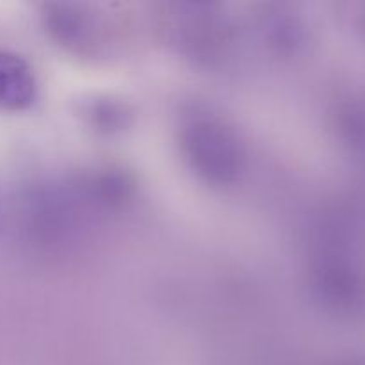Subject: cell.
Wrapping results in <instances>:
<instances>
[{
  "mask_svg": "<svg viewBox=\"0 0 365 365\" xmlns=\"http://www.w3.org/2000/svg\"><path fill=\"white\" fill-rule=\"evenodd\" d=\"M180 145L192 171L209 184H232L245 170V143L217 114L203 110L189 114L182 125Z\"/></svg>",
  "mask_w": 365,
  "mask_h": 365,
  "instance_id": "cell-1",
  "label": "cell"
},
{
  "mask_svg": "<svg viewBox=\"0 0 365 365\" xmlns=\"http://www.w3.org/2000/svg\"><path fill=\"white\" fill-rule=\"evenodd\" d=\"M36 98V77L27 61L14 53H0V109L24 110Z\"/></svg>",
  "mask_w": 365,
  "mask_h": 365,
  "instance_id": "cell-2",
  "label": "cell"
}]
</instances>
